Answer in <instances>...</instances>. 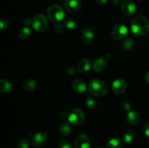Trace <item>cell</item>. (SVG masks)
<instances>
[{
  "instance_id": "obj_1",
  "label": "cell",
  "mask_w": 149,
  "mask_h": 148,
  "mask_svg": "<svg viewBox=\"0 0 149 148\" xmlns=\"http://www.w3.org/2000/svg\"><path fill=\"white\" fill-rule=\"evenodd\" d=\"M131 30L137 36H144L149 31V23L143 15L134 17L131 23Z\"/></svg>"
},
{
  "instance_id": "obj_2",
  "label": "cell",
  "mask_w": 149,
  "mask_h": 148,
  "mask_svg": "<svg viewBox=\"0 0 149 148\" xmlns=\"http://www.w3.org/2000/svg\"><path fill=\"white\" fill-rule=\"evenodd\" d=\"M109 91L108 85L100 79H93L88 84V91L95 97H103Z\"/></svg>"
},
{
  "instance_id": "obj_3",
  "label": "cell",
  "mask_w": 149,
  "mask_h": 148,
  "mask_svg": "<svg viewBox=\"0 0 149 148\" xmlns=\"http://www.w3.org/2000/svg\"><path fill=\"white\" fill-rule=\"evenodd\" d=\"M47 16L52 22H60L63 19L65 12L62 7L56 4H52L47 10Z\"/></svg>"
},
{
  "instance_id": "obj_4",
  "label": "cell",
  "mask_w": 149,
  "mask_h": 148,
  "mask_svg": "<svg viewBox=\"0 0 149 148\" xmlns=\"http://www.w3.org/2000/svg\"><path fill=\"white\" fill-rule=\"evenodd\" d=\"M32 28L37 32L45 31L47 27V20L43 14H38L33 17L31 23Z\"/></svg>"
},
{
  "instance_id": "obj_5",
  "label": "cell",
  "mask_w": 149,
  "mask_h": 148,
  "mask_svg": "<svg viewBox=\"0 0 149 148\" xmlns=\"http://www.w3.org/2000/svg\"><path fill=\"white\" fill-rule=\"evenodd\" d=\"M68 121L73 125H79L84 120V114L83 111L78 108L72 109L68 115Z\"/></svg>"
},
{
  "instance_id": "obj_6",
  "label": "cell",
  "mask_w": 149,
  "mask_h": 148,
  "mask_svg": "<svg viewBox=\"0 0 149 148\" xmlns=\"http://www.w3.org/2000/svg\"><path fill=\"white\" fill-rule=\"evenodd\" d=\"M128 29L124 25H116L111 30V36L115 39H125L128 35Z\"/></svg>"
},
{
  "instance_id": "obj_7",
  "label": "cell",
  "mask_w": 149,
  "mask_h": 148,
  "mask_svg": "<svg viewBox=\"0 0 149 148\" xmlns=\"http://www.w3.org/2000/svg\"><path fill=\"white\" fill-rule=\"evenodd\" d=\"M48 135L45 131H39L35 133L31 139V142L33 146L42 147L47 142Z\"/></svg>"
},
{
  "instance_id": "obj_8",
  "label": "cell",
  "mask_w": 149,
  "mask_h": 148,
  "mask_svg": "<svg viewBox=\"0 0 149 148\" xmlns=\"http://www.w3.org/2000/svg\"><path fill=\"white\" fill-rule=\"evenodd\" d=\"M74 147L75 148H90V139L87 135L84 133H81L78 135L74 142Z\"/></svg>"
},
{
  "instance_id": "obj_9",
  "label": "cell",
  "mask_w": 149,
  "mask_h": 148,
  "mask_svg": "<svg viewBox=\"0 0 149 148\" xmlns=\"http://www.w3.org/2000/svg\"><path fill=\"white\" fill-rule=\"evenodd\" d=\"M136 11V6L133 1L127 0L123 2L122 5V12L125 15L131 16Z\"/></svg>"
},
{
  "instance_id": "obj_10",
  "label": "cell",
  "mask_w": 149,
  "mask_h": 148,
  "mask_svg": "<svg viewBox=\"0 0 149 148\" xmlns=\"http://www.w3.org/2000/svg\"><path fill=\"white\" fill-rule=\"evenodd\" d=\"M94 30L91 28H85L81 33V40L85 44H91L94 41Z\"/></svg>"
},
{
  "instance_id": "obj_11",
  "label": "cell",
  "mask_w": 149,
  "mask_h": 148,
  "mask_svg": "<svg viewBox=\"0 0 149 148\" xmlns=\"http://www.w3.org/2000/svg\"><path fill=\"white\" fill-rule=\"evenodd\" d=\"M64 6L67 11L74 12L81 8V0H65Z\"/></svg>"
},
{
  "instance_id": "obj_12",
  "label": "cell",
  "mask_w": 149,
  "mask_h": 148,
  "mask_svg": "<svg viewBox=\"0 0 149 148\" xmlns=\"http://www.w3.org/2000/svg\"><path fill=\"white\" fill-rule=\"evenodd\" d=\"M126 86L127 85L125 81L123 79L119 78V79L115 80L112 83L111 88L114 93H116V94H121V93L125 91V90L126 89Z\"/></svg>"
},
{
  "instance_id": "obj_13",
  "label": "cell",
  "mask_w": 149,
  "mask_h": 148,
  "mask_svg": "<svg viewBox=\"0 0 149 148\" xmlns=\"http://www.w3.org/2000/svg\"><path fill=\"white\" fill-rule=\"evenodd\" d=\"M72 88L74 91L79 94H82L87 89V86L84 81L81 79H75L72 83Z\"/></svg>"
},
{
  "instance_id": "obj_14",
  "label": "cell",
  "mask_w": 149,
  "mask_h": 148,
  "mask_svg": "<svg viewBox=\"0 0 149 148\" xmlns=\"http://www.w3.org/2000/svg\"><path fill=\"white\" fill-rule=\"evenodd\" d=\"M106 67V60L103 57H97L93 63V68L97 72L103 71Z\"/></svg>"
},
{
  "instance_id": "obj_15",
  "label": "cell",
  "mask_w": 149,
  "mask_h": 148,
  "mask_svg": "<svg viewBox=\"0 0 149 148\" xmlns=\"http://www.w3.org/2000/svg\"><path fill=\"white\" fill-rule=\"evenodd\" d=\"M126 120L130 125H136L140 120V115L137 112L130 110L127 115Z\"/></svg>"
},
{
  "instance_id": "obj_16",
  "label": "cell",
  "mask_w": 149,
  "mask_h": 148,
  "mask_svg": "<svg viewBox=\"0 0 149 148\" xmlns=\"http://www.w3.org/2000/svg\"><path fill=\"white\" fill-rule=\"evenodd\" d=\"M91 68V62L87 58H84L79 61L78 64V70L81 73H85Z\"/></svg>"
},
{
  "instance_id": "obj_17",
  "label": "cell",
  "mask_w": 149,
  "mask_h": 148,
  "mask_svg": "<svg viewBox=\"0 0 149 148\" xmlns=\"http://www.w3.org/2000/svg\"><path fill=\"white\" fill-rule=\"evenodd\" d=\"M36 82L35 80L32 79V78H29V79L26 80L23 84V89L26 92H31V91H33L36 87Z\"/></svg>"
},
{
  "instance_id": "obj_18",
  "label": "cell",
  "mask_w": 149,
  "mask_h": 148,
  "mask_svg": "<svg viewBox=\"0 0 149 148\" xmlns=\"http://www.w3.org/2000/svg\"><path fill=\"white\" fill-rule=\"evenodd\" d=\"M13 89V84L10 81L6 79L0 80V91L1 93H7Z\"/></svg>"
},
{
  "instance_id": "obj_19",
  "label": "cell",
  "mask_w": 149,
  "mask_h": 148,
  "mask_svg": "<svg viewBox=\"0 0 149 148\" xmlns=\"http://www.w3.org/2000/svg\"><path fill=\"white\" fill-rule=\"evenodd\" d=\"M59 132L62 136H68L71 132V126L67 122H63L59 126Z\"/></svg>"
},
{
  "instance_id": "obj_20",
  "label": "cell",
  "mask_w": 149,
  "mask_h": 148,
  "mask_svg": "<svg viewBox=\"0 0 149 148\" xmlns=\"http://www.w3.org/2000/svg\"><path fill=\"white\" fill-rule=\"evenodd\" d=\"M135 139V133L133 131H127L123 135H122V142L125 143H130Z\"/></svg>"
},
{
  "instance_id": "obj_21",
  "label": "cell",
  "mask_w": 149,
  "mask_h": 148,
  "mask_svg": "<svg viewBox=\"0 0 149 148\" xmlns=\"http://www.w3.org/2000/svg\"><path fill=\"white\" fill-rule=\"evenodd\" d=\"M31 30L30 28L26 26L20 29L18 33V36L22 40H26V39H29V36H31Z\"/></svg>"
},
{
  "instance_id": "obj_22",
  "label": "cell",
  "mask_w": 149,
  "mask_h": 148,
  "mask_svg": "<svg viewBox=\"0 0 149 148\" xmlns=\"http://www.w3.org/2000/svg\"><path fill=\"white\" fill-rule=\"evenodd\" d=\"M122 141L118 138H112L106 143V148H120Z\"/></svg>"
},
{
  "instance_id": "obj_23",
  "label": "cell",
  "mask_w": 149,
  "mask_h": 148,
  "mask_svg": "<svg viewBox=\"0 0 149 148\" xmlns=\"http://www.w3.org/2000/svg\"><path fill=\"white\" fill-rule=\"evenodd\" d=\"M64 27L69 30H74L77 28V22L74 18H66L63 21Z\"/></svg>"
},
{
  "instance_id": "obj_24",
  "label": "cell",
  "mask_w": 149,
  "mask_h": 148,
  "mask_svg": "<svg viewBox=\"0 0 149 148\" xmlns=\"http://www.w3.org/2000/svg\"><path fill=\"white\" fill-rule=\"evenodd\" d=\"M134 46V41L131 38H126L122 42V48L125 51H130Z\"/></svg>"
},
{
  "instance_id": "obj_25",
  "label": "cell",
  "mask_w": 149,
  "mask_h": 148,
  "mask_svg": "<svg viewBox=\"0 0 149 148\" xmlns=\"http://www.w3.org/2000/svg\"><path fill=\"white\" fill-rule=\"evenodd\" d=\"M86 107L90 110H93L97 106V101L93 97H87L85 100Z\"/></svg>"
},
{
  "instance_id": "obj_26",
  "label": "cell",
  "mask_w": 149,
  "mask_h": 148,
  "mask_svg": "<svg viewBox=\"0 0 149 148\" xmlns=\"http://www.w3.org/2000/svg\"><path fill=\"white\" fill-rule=\"evenodd\" d=\"M29 140L26 138L20 139L17 143V148H28L29 147Z\"/></svg>"
},
{
  "instance_id": "obj_27",
  "label": "cell",
  "mask_w": 149,
  "mask_h": 148,
  "mask_svg": "<svg viewBox=\"0 0 149 148\" xmlns=\"http://www.w3.org/2000/svg\"><path fill=\"white\" fill-rule=\"evenodd\" d=\"M58 148H73L72 145L67 140L60 141L58 145Z\"/></svg>"
},
{
  "instance_id": "obj_28",
  "label": "cell",
  "mask_w": 149,
  "mask_h": 148,
  "mask_svg": "<svg viewBox=\"0 0 149 148\" xmlns=\"http://www.w3.org/2000/svg\"><path fill=\"white\" fill-rule=\"evenodd\" d=\"M10 26V23H9L8 20L5 18H1L0 20V28L4 30V29H7Z\"/></svg>"
},
{
  "instance_id": "obj_29",
  "label": "cell",
  "mask_w": 149,
  "mask_h": 148,
  "mask_svg": "<svg viewBox=\"0 0 149 148\" xmlns=\"http://www.w3.org/2000/svg\"><path fill=\"white\" fill-rule=\"evenodd\" d=\"M54 30L57 33H63L64 30V26L61 25V23H56L54 26Z\"/></svg>"
},
{
  "instance_id": "obj_30",
  "label": "cell",
  "mask_w": 149,
  "mask_h": 148,
  "mask_svg": "<svg viewBox=\"0 0 149 148\" xmlns=\"http://www.w3.org/2000/svg\"><path fill=\"white\" fill-rule=\"evenodd\" d=\"M143 131L144 132V134L149 138V123H146L143 126Z\"/></svg>"
},
{
  "instance_id": "obj_31",
  "label": "cell",
  "mask_w": 149,
  "mask_h": 148,
  "mask_svg": "<svg viewBox=\"0 0 149 148\" xmlns=\"http://www.w3.org/2000/svg\"><path fill=\"white\" fill-rule=\"evenodd\" d=\"M122 106L125 110H130V104L129 102H123Z\"/></svg>"
},
{
  "instance_id": "obj_32",
  "label": "cell",
  "mask_w": 149,
  "mask_h": 148,
  "mask_svg": "<svg viewBox=\"0 0 149 148\" xmlns=\"http://www.w3.org/2000/svg\"><path fill=\"white\" fill-rule=\"evenodd\" d=\"M23 23H24L25 25H26V26H29V25L31 24L32 20H31L30 18H26L23 20Z\"/></svg>"
},
{
  "instance_id": "obj_33",
  "label": "cell",
  "mask_w": 149,
  "mask_h": 148,
  "mask_svg": "<svg viewBox=\"0 0 149 148\" xmlns=\"http://www.w3.org/2000/svg\"><path fill=\"white\" fill-rule=\"evenodd\" d=\"M96 2L98 4H100V5H103V4H106L108 0H95Z\"/></svg>"
},
{
  "instance_id": "obj_34",
  "label": "cell",
  "mask_w": 149,
  "mask_h": 148,
  "mask_svg": "<svg viewBox=\"0 0 149 148\" xmlns=\"http://www.w3.org/2000/svg\"><path fill=\"white\" fill-rule=\"evenodd\" d=\"M146 80L147 82H148L149 84V71L148 73H147L146 75Z\"/></svg>"
},
{
  "instance_id": "obj_35",
  "label": "cell",
  "mask_w": 149,
  "mask_h": 148,
  "mask_svg": "<svg viewBox=\"0 0 149 148\" xmlns=\"http://www.w3.org/2000/svg\"><path fill=\"white\" fill-rule=\"evenodd\" d=\"M147 148H149V143L148 144V146H147Z\"/></svg>"
},
{
  "instance_id": "obj_36",
  "label": "cell",
  "mask_w": 149,
  "mask_h": 148,
  "mask_svg": "<svg viewBox=\"0 0 149 148\" xmlns=\"http://www.w3.org/2000/svg\"><path fill=\"white\" fill-rule=\"evenodd\" d=\"M96 148H100V147H96Z\"/></svg>"
}]
</instances>
